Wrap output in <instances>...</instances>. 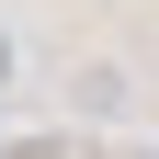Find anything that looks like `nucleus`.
Returning a JSON list of instances; mask_svg holds the SVG:
<instances>
[{"mask_svg": "<svg viewBox=\"0 0 159 159\" xmlns=\"http://www.w3.org/2000/svg\"><path fill=\"white\" fill-rule=\"evenodd\" d=\"M68 102H80V114H125V68H114V57H91V68L68 80Z\"/></svg>", "mask_w": 159, "mask_h": 159, "instance_id": "f257e3e1", "label": "nucleus"}, {"mask_svg": "<svg viewBox=\"0 0 159 159\" xmlns=\"http://www.w3.org/2000/svg\"><path fill=\"white\" fill-rule=\"evenodd\" d=\"M0 91H11V23H0Z\"/></svg>", "mask_w": 159, "mask_h": 159, "instance_id": "f03ea898", "label": "nucleus"}]
</instances>
